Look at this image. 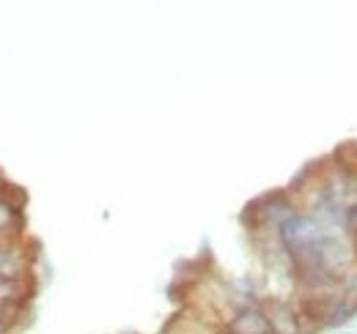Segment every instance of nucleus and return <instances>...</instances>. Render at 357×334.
I'll return each instance as SVG.
<instances>
[{"instance_id": "f257e3e1", "label": "nucleus", "mask_w": 357, "mask_h": 334, "mask_svg": "<svg viewBox=\"0 0 357 334\" xmlns=\"http://www.w3.org/2000/svg\"><path fill=\"white\" fill-rule=\"evenodd\" d=\"M25 198L14 189L6 186L0 195V244H17L25 241Z\"/></svg>"}, {"instance_id": "20e7f679", "label": "nucleus", "mask_w": 357, "mask_h": 334, "mask_svg": "<svg viewBox=\"0 0 357 334\" xmlns=\"http://www.w3.org/2000/svg\"><path fill=\"white\" fill-rule=\"evenodd\" d=\"M14 324H17V315L0 307V334H11V329H14Z\"/></svg>"}, {"instance_id": "423d86ee", "label": "nucleus", "mask_w": 357, "mask_h": 334, "mask_svg": "<svg viewBox=\"0 0 357 334\" xmlns=\"http://www.w3.org/2000/svg\"><path fill=\"white\" fill-rule=\"evenodd\" d=\"M6 192V181H3V175H0V195Z\"/></svg>"}, {"instance_id": "7ed1b4c3", "label": "nucleus", "mask_w": 357, "mask_h": 334, "mask_svg": "<svg viewBox=\"0 0 357 334\" xmlns=\"http://www.w3.org/2000/svg\"><path fill=\"white\" fill-rule=\"evenodd\" d=\"M31 293H33L31 277H3L0 274V307L3 310L22 315L31 301Z\"/></svg>"}, {"instance_id": "39448f33", "label": "nucleus", "mask_w": 357, "mask_h": 334, "mask_svg": "<svg viewBox=\"0 0 357 334\" xmlns=\"http://www.w3.org/2000/svg\"><path fill=\"white\" fill-rule=\"evenodd\" d=\"M347 233H349L352 239H357V209H352L347 214Z\"/></svg>"}, {"instance_id": "0eeeda50", "label": "nucleus", "mask_w": 357, "mask_h": 334, "mask_svg": "<svg viewBox=\"0 0 357 334\" xmlns=\"http://www.w3.org/2000/svg\"><path fill=\"white\" fill-rule=\"evenodd\" d=\"M355 252H357V239H355Z\"/></svg>"}, {"instance_id": "f03ea898", "label": "nucleus", "mask_w": 357, "mask_h": 334, "mask_svg": "<svg viewBox=\"0 0 357 334\" xmlns=\"http://www.w3.org/2000/svg\"><path fill=\"white\" fill-rule=\"evenodd\" d=\"M223 329L228 334H272V324L261 301H248V304H236L228 312Z\"/></svg>"}]
</instances>
